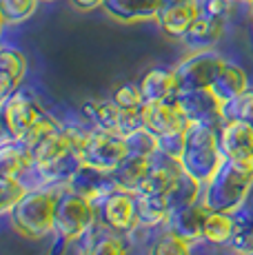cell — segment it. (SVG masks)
Segmentation results:
<instances>
[{
	"instance_id": "obj_1",
	"label": "cell",
	"mask_w": 253,
	"mask_h": 255,
	"mask_svg": "<svg viewBox=\"0 0 253 255\" xmlns=\"http://www.w3.org/2000/svg\"><path fill=\"white\" fill-rule=\"evenodd\" d=\"M253 191V160H229L220 164L209 182L202 184L200 202L209 211L236 213Z\"/></svg>"
},
{
	"instance_id": "obj_33",
	"label": "cell",
	"mask_w": 253,
	"mask_h": 255,
	"mask_svg": "<svg viewBox=\"0 0 253 255\" xmlns=\"http://www.w3.org/2000/svg\"><path fill=\"white\" fill-rule=\"evenodd\" d=\"M111 100L120 107V109H135V107L144 105V93L140 82H123L120 87H116L111 93Z\"/></svg>"
},
{
	"instance_id": "obj_9",
	"label": "cell",
	"mask_w": 253,
	"mask_h": 255,
	"mask_svg": "<svg viewBox=\"0 0 253 255\" xmlns=\"http://www.w3.org/2000/svg\"><path fill=\"white\" fill-rule=\"evenodd\" d=\"M180 173H182V166H180L178 158L164 153L162 149L153 151V153L149 155V162H147V175H144V180L140 182L135 193H140V195H167Z\"/></svg>"
},
{
	"instance_id": "obj_39",
	"label": "cell",
	"mask_w": 253,
	"mask_h": 255,
	"mask_svg": "<svg viewBox=\"0 0 253 255\" xmlns=\"http://www.w3.org/2000/svg\"><path fill=\"white\" fill-rule=\"evenodd\" d=\"M247 4H249V11H251V16H253V0H247Z\"/></svg>"
},
{
	"instance_id": "obj_2",
	"label": "cell",
	"mask_w": 253,
	"mask_h": 255,
	"mask_svg": "<svg viewBox=\"0 0 253 255\" xmlns=\"http://www.w3.org/2000/svg\"><path fill=\"white\" fill-rule=\"evenodd\" d=\"M225 155L220 149V125L189 122L184 129V149L180 153V166L198 182H209Z\"/></svg>"
},
{
	"instance_id": "obj_24",
	"label": "cell",
	"mask_w": 253,
	"mask_h": 255,
	"mask_svg": "<svg viewBox=\"0 0 253 255\" xmlns=\"http://www.w3.org/2000/svg\"><path fill=\"white\" fill-rule=\"evenodd\" d=\"M236 235V218L227 211H209L207 222H204L202 242L213 247H229Z\"/></svg>"
},
{
	"instance_id": "obj_5",
	"label": "cell",
	"mask_w": 253,
	"mask_h": 255,
	"mask_svg": "<svg viewBox=\"0 0 253 255\" xmlns=\"http://www.w3.org/2000/svg\"><path fill=\"white\" fill-rule=\"evenodd\" d=\"M225 58L220 53H216L213 49H200L193 51L191 56H187L184 60H180L173 67L176 80L180 91L189 89H209L211 82L216 80V76L225 67Z\"/></svg>"
},
{
	"instance_id": "obj_23",
	"label": "cell",
	"mask_w": 253,
	"mask_h": 255,
	"mask_svg": "<svg viewBox=\"0 0 253 255\" xmlns=\"http://www.w3.org/2000/svg\"><path fill=\"white\" fill-rule=\"evenodd\" d=\"M225 20H216V18H207V16H198L193 20L191 29L187 31V36L182 38L193 51L200 49H209L220 40L222 31H225Z\"/></svg>"
},
{
	"instance_id": "obj_14",
	"label": "cell",
	"mask_w": 253,
	"mask_h": 255,
	"mask_svg": "<svg viewBox=\"0 0 253 255\" xmlns=\"http://www.w3.org/2000/svg\"><path fill=\"white\" fill-rule=\"evenodd\" d=\"M187 118L182 116L176 100L167 102H147L144 105V127L155 135H169L187 129Z\"/></svg>"
},
{
	"instance_id": "obj_11",
	"label": "cell",
	"mask_w": 253,
	"mask_h": 255,
	"mask_svg": "<svg viewBox=\"0 0 253 255\" xmlns=\"http://www.w3.org/2000/svg\"><path fill=\"white\" fill-rule=\"evenodd\" d=\"M67 186L71 191H76L78 195H82V198L91 200L94 204L100 202L102 198H107L109 193H114V191H120V186L116 182L111 171H102L89 164L78 166V171L69 178Z\"/></svg>"
},
{
	"instance_id": "obj_10",
	"label": "cell",
	"mask_w": 253,
	"mask_h": 255,
	"mask_svg": "<svg viewBox=\"0 0 253 255\" xmlns=\"http://www.w3.org/2000/svg\"><path fill=\"white\" fill-rule=\"evenodd\" d=\"M180 111L187 122H207V125H222V102L213 96L211 89H189L180 91L176 98Z\"/></svg>"
},
{
	"instance_id": "obj_18",
	"label": "cell",
	"mask_w": 253,
	"mask_h": 255,
	"mask_svg": "<svg viewBox=\"0 0 253 255\" xmlns=\"http://www.w3.org/2000/svg\"><path fill=\"white\" fill-rule=\"evenodd\" d=\"M209 89L213 91V96H216L222 105H227V102L236 100L238 96H242V93L249 89V78H247V73L242 67H238V65H233V62L227 60L225 67L220 69V73L216 76V80L211 82Z\"/></svg>"
},
{
	"instance_id": "obj_16",
	"label": "cell",
	"mask_w": 253,
	"mask_h": 255,
	"mask_svg": "<svg viewBox=\"0 0 253 255\" xmlns=\"http://www.w3.org/2000/svg\"><path fill=\"white\" fill-rule=\"evenodd\" d=\"M162 0H105L102 9L107 16L118 22H138V20H155Z\"/></svg>"
},
{
	"instance_id": "obj_27",
	"label": "cell",
	"mask_w": 253,
	"mask_h": 255,
	"mask_svg": "<svg viewBox=\"0 0 253 255\" xmlns=\"http://www.w3.org/2000/svg\"><path fill=\"white\" fill-rule=\"evenodd\" d=\"M236 218V235L229 247L236 253L253 251V200L249 198L240 209L233 213Z\"/></svg>"
},
{
	"instance_id": "obj_26",
	"label": "cell",
	"mask_w": 253,
	"mask_h": 255,
	"mask_svg": "<svg viewBox=\"0 0 253 255\" xmlns=\"http://www.w3.org/2000/svg\"><path fill=\"white\" fill-rule=\"evenodd\" d=\"M147 162H149V158H140V155H126L123 162H120L114 171H111L120 189L135 193V191H138V186H140V182H142L144 175H147Z\"/></svg>"
},
{
	"instance_id": "obj_35",
	"label": "cell",
	"mask_w": 253,
	"mask_h": 255,
	"mask_svg": "<svg viewBox=\"0 0 253 255\" xmlns=\"http://www.w3.org/2000/svg\"><path fill=\"white\" fill-rule=\"evenodd\" d=\"M238 0H198V11L200 16L216 18V20H229V16L233 13Z\"/></svg>"
},
{
	"instance_id": "obj_7",
	"label": "cell",
	"mask_w": 253,
	"mask_h": 255,
	"mask_svg": "<svg viewBox=\"0 0 253 255\" xmlns=\"http://www.w3.org/2000/svg\"><path fill=\"white\" fill-rule=\"evenodd\" d=\"M126 155H129L126 142L116 131H89L80 151L82 164L102 171H114Z\"/></svg>"
},
{
	"instance_id": "obj_40",
	"label": "cell",
	"mask_w": 253,
	"mask_h": 255,
	"mask_svg": "<svg viewBox=\"0 0 253 255\" xmlns=\"http://www.w3.org/2000/svg\"><path fill=\"white\" fill-rule=\"evenodd\" d=\"M238 255H253V251H247V253H238Z\"/></svg>"
},
{
	"instance_id": "obj_32",
	"label": "cell",
	"mask_w": 253,
	"mask_h": 255,
	"mask_svg": "<svg viewBox=\"0 0 253 255\" xmlns=\"http://www.w3.org/2000/svg\"><path fill=\"white\" fill-rule=\"evenodd\" d=\"M125 142H126V149H129V155L149 158L153 151H158V138H155L147 127L135 131V133H131V135H125Z\"/></svg>"
},
{
	"instance_id": "obj_22",
	"label": "cell",
	"mask_w": 253,
	"mask_h": 255,
	"mask_svg": "<svg viewBox=\"0 0 253 255\" xmlns=\"http://www.w3.org/2000/svg\"><path fill=\"white\" fill-rule=\"evenodd\" d=\"M135 209H138V227L164 229L169 218V204L164 195H140L135 193Z\"/></svg>"
},
{
	"instance_id": "obj_25",
	"label": "cell",
	"mask_w": 253,
	"mask_h": 255,
	"mask_svg": "<svg viewBox=\"0 0 253 255\" xmlns=\"http://www.w3.org/2000/svg\"><path fill=\"white\" fill-rule=\"evenodd\" d=\"M164 198H167L169 213H171V211L182 209L191 202H198V200L202 198V182H198V180L191 178L187 171H182Z\"/></svg>"
},
{
	"instance_id": "obj_12",
	"label": "cell",
	"mask_w": 253,
	"mask_h": 255,
	"mask_svg": "<svg viewBox=\"0 0 253 255\" xmlns=\"http://www.w3.org/2000/svg\"><path fill=\"white\" fill-rule=\"evenodd\" d=\"M209 209L198 200L182 209H176L169 213L167 218V231L178 235V238L187 240V242H202L204 222H207Z\"/></svg>"
},
{
	"instance_id": "obj_34",
	"label": "cell",
	"mask_w": 253,
	"mask_h": 255,
	"mask_svg": "<svg viewBox=\"0 0 253 255\" xmlns=\"http://www.w3.org/2000/svg\"><path fill=\"white\" fill-rule=\"evenodd\" d=\"M147 105V102H144ZM144 105L142 107H135V109H120L118 116V127H116V133L131 135L135 131L144 129Z\"/></svg>"
},
{
	"instance_id": "obj_15",
	"label": "cell",
	"mask_w": 253,
	"mask_h": 255,
	"mask_svg": "<svg viewBox=\"0 0 253 255\" xmlns=\"http://www.w3.org/2000/svg\"><path fill=\"white\" fill-rule=\"evenodd\" d=\"M198 16H200V11H198V2H191V4H162L160 11H158V16H155V22H158V27L162 29L164 36L173 38V40H182Z\"/></svg>"
},
{
	"instance_id": "obj_41",
	"label": "cell",
	"mask_w": 253,
	"mask_h": 255,
	"mask_svg": "<svg viewBox=\"0 0 253 255\" xmlns=\"http://www.w3.org/2000/svg\"><path fill=\"white\" fill-rule=\"evenodd\" d=\"M238 2H247V0H238Z\"/></svg>"
},
{
	"instance_id": "obj_29",
	"label": "cell",
	"mask_w": 253,
	"mask_h": 255,
	"mask_svg": "<svg viewBox=\"0 0 253 255\" xmlns=\"http://www.w3.org/2000/svg\"><path fill=\"white\" fill-rule=\"evenodd\" d=\"M40 0H0V16L4 24H20L36 13Z\"/></svg>"
},
{
	"instance_id": "obj_36",
	"label": "cell",
	"mask_w": 253,
	"mask_h": 255,
	"mask_svg": "<svg viewBox=\"0 0 253 255\" xmlns=\"http://www.w3.org/2000/svg\"><path fill=\"white\" fill-rule=\"evenodd\" d=\"M158 149H162L164 153H169V155H173V158L180 160V153H182V149H184V131H176V133H169V135H160Z\"/></svg>"
},
{
	"instance_id": "obj_31",
	"label": "cell",
	"mask_w": 253,
	"mask_h": 255,
	"mask_svg": "<svg viewBox=\"0 0 253 255\" xmlns=\"http://www.w3.org/2000/svg\"><path fill=\"white\" fill-rule=\"evenodd\" d=\"M222 118L225 120H245L253 127V89H247L236 100L222 105Z\"/></svg>"
},
{
	"instance_id": "obj_3",
	"label": "cell",
	"mask_w": 253,
	"mask_h": 255,
	"mask_svg": "<svg viewBox=\"0 0 253 255\" xmlns=\"http://www.w3.org/2000/svg\"><path fill=\"white\" fill-rule=\"evenodd\" d=\"M62 186L33 189L13 207V211L9 215H11L13 229H16L22 238L40 240V238H45L47 233H53L58 193H60Z\"/></svg>"
},
{
	"instance_id": "obj_38",
	"label": "cell",
	"mask_w": 253,
	"mask_h": 255,
	"mask_svg": "<svg viewBox=\"0 0 253 255\" xmlns=\"http://www.w3.org/2000/svg\"><path fill=\"white\" fill-rule=\"evenodd\" d=\"M198 2V0H162V4H191Z\"/></svg>"
},
{
	"instance_id": "obj_28",
	"label": "cell",
	"mask_w": 253,
	"mask_h": 255,
	"mask_svg": "<svg viewBox=\"0 0 253 255\" xmlns=\"http://www.w3.org/2000/svg\"><path fill=\"white\" fill-rule=\"evenodd\" d=\"M29 193V189L22 184L20 178L9 173H0V211L9 215L18 202Z\"/></svg>"
},
{
	"instance_id": "obj_21",
	"label": "cell",
	"mask_w": 253,
	"mask_h": 255,
	"mask_svg": "<svg viewBox=\"0 0 253 255\" xmlns=\"http://www.w3.org/2000/svg\"><path fill=\"white\" fill-rule=\"evenodd\" d=\"M31 162V146L22 138L4 135L2 146H0V171L9 175H20Z\"/></svg>"
},
{
	"instance_id": "obj_13",
	"label": "cell",
	"mask_w": 253,
	"mask_h": 255,
	"mask_svg": "<svg viewBox=\"0 0 253 255\" xmlns=\"http://www.w3.org/2000/svg\"><path fill=\"white\" fill-rule=\"evenodd\" d=\"M220 149L229 160H253V127L245 120H222Z\"/></svg>"
},
{
	"instance_id": "obj_4",
	"label": "cell",
	"mask_w": 253,
	"mask_h": 255,
	"mask_svg": "<svg viewBox=\"0 0 253 255\" xmlns=\"http://www.w3.org/2000/svg\"><path fill=\"white\" fill-rule=\"evenodd\" d=\"M96 222V204L91 200L78 195L69 186H62L58 193L56 218H53V233L67 238L69 242H78L91 224Z\"/></svg>"
},
{
	"instance_id": "obj_17",
	"label": "cell",
	"mask_w": 253,
	"mask_h": 255,
	"mask_svg": "<svg viewBox=\"0 0 253 255\" xmlns=\"http://www.w3.org/2000/svg\"><path fill=\"white\" fill-rule=\"evenodd\" d=\"M140 87H142V93H144V102L176 100L178 93H180V87H178L173 69H162V67L149 69L142 76Z\"/></svg>"
},
{
	"instance_id": "obj_8",
	"label": "cell",
	"mask_w": 253,
	"mask_h": 255,
	"mask_svg": "<svg viewBox=\"0 0 253 255\" xmlns=\"http://www.w3.org/2000/svg\"><path fill=\"white\" fill-rule=\"evenodd\" d=\"M47 111L40 107V102L27 91H13L9 98L2 100V125L4 135L25 138L29 131L40 122V118Z\"/></svg>"
},
{
	"instance_id": "obj_37",
	"label": "cell",
	"mask_w": 253,
	"mask_h": 255,
	"mask_svg": "<svg viewBox=\"0 0 253 255\" xmlns=\"http://www.w3.org/2000/svg\"><path fill=\"white\" fill-rule=\"evenodd\" d=\"M71 2H74V7L80 9V11H94V9L102 7L105 0H71Z\"/></svg>"
},
{
	"instance_id": "obj_20",
	"label": "cell",
	"mask_w": 253,
	"mask_h": 255,
	"mask_svg": "<svg viewBox=\"0 0 253 255\" xmlns=\"http://www.w3.org/2000/svg\"><path fill=\"white\" fill-rule=\"evenodd\" d=\"M80 114H82L85 125L89 127L91 131H116L120 107L116 105L111 98L109 100L94 98V100H87L85 105L80 107Z\"/></svg>"
},
{
	"instance_id": "obj_30",
	"label": "cell",
	"mask_w": 253,
	"mask_h": 255,
	"mask_svg": "<svg viewBox=\"0 0 253 255\" xmlns=\"http://www.w3.org/2000/svg\"><path fill=\"white\" fill-rule=\"evenodd\" d=\"M149 253L151 255H191V242H187V240L178 238V235L169 233L164 229L151 242Z\"/></svg>"
},
{
	"instance_id": "obj_19",
	"label": "cell",
	"mask_w": 253,
	"mask_h": 255,
	"mask_svg": "<svg viewBox=\"0 0 253 255\" xmlns=\"http://www.w3.org/2000/svg\"><path fill=\"white\" fill-rule=\"evenodd\" d=\"M27 73V58L18 49L4 47L0 51V98H9L18 91L22 78Z\"/></svg>"
},
{
	"instance_id": "obj_6",
	"label": "cell",
	"mask_w": 253,
	"mask_h": 255,
	"mask_svg": "<svg viewBox=\"0 0 253 255\" xmlns=\"http://www.w3.org/2000/svg\"><path fill=\"white\" fill-rule=\"evenodd\" d=\"M96 220L105 229L129 235L138 227V209H135V193L131 191H114L100 202H96Z\"/></svg>"
}]
</instances>
